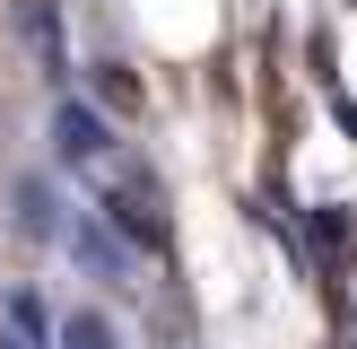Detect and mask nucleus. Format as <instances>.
Masks as SVG:
<instances>
[{
	"instance_id": "nucleus-1",
	"label": "nucleus",
	"mask_w": 357,
	"mask_h": 349,
	"mask_svg": "<svg viewBox=\"0 0 357 349\" xmlns=\"http://www.w3.org/2000/svg\"><path fill=\"white\" fill-rule=\"evenodd\" d=\"M52 149H61L70 166H96V157L114 149V131H105V114H96V105H79V96H70L61 114H52Z\"/></svg>"
},
{
	"instance_id": "nucleus-2",
	"label": "nucleus",
	"mask_w": 357,
	"mask_h": 349,
	"mask_svg": "<svg viewBox=\"0 0 357 349\" xmlns=\"http://www.w3.org/2000/svg\"><path fill=\"white\" fill-rule=\"evenodd\" d=\"M61 349H122V341H114V323L96 306H79V314H61Z\"/></svg>"
},
{
	"instance_id": "nucleus-3",
	"label": "nucleus",
	"mask_w": 357,
	"mask_h": 349,
	"mask_svg": "<svg viewBox=\"0 0 357 349\" xmlns=\"http://www.w3.org/2000/svg\"><path fill=\"white\" fill-rule=\"evenodd\" d=\"M17 201H26V209H17V227H26V236H52V192H44V184H26Z\"/></svg>"
},
{
	"instance_id": "nucleus-4",
	"label": "nucleus",
	"mask_w": 357,
	"mask_h": 349,
	"mask_svg": "<svg viewBox=\"0 0 357 349\" xmlns=\"http://www.w3.org/2000/svg\"><path fill=\"white\" fill-rule=\"evenodd\" d=\"M9 323H17V332L35 341V332H44V306H35V297H9Z\"/></svg>"
}]
</instances>
